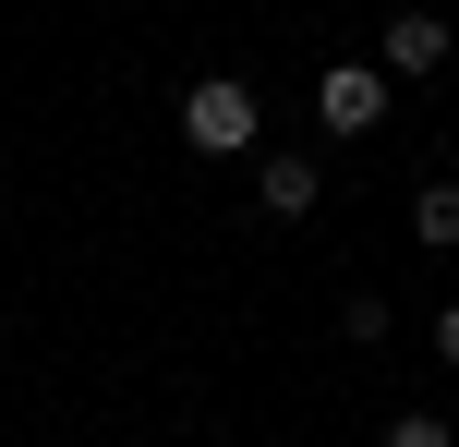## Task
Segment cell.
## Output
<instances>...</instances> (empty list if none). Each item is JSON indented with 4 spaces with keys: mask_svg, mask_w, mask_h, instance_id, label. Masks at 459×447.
<instances>
[{
    "mask_svg": "<svg viewBox=\"0 0 459 447\" xmlns=\"http://www.w3.org/2000/svg\"><path fill=\"white\" fill-rule=\"evenodd\" d=\"M254 121H266V109H254V85H242V73H206V85L182 97V145H194V158H242V145H254Z\"/></svg>",
    "mask_w": 459,
    "mask_h": 447,
    "instance_id": "cell-1",
    "label": "cell"
},
{
    "mask_svg": "<svg viewBox=\"0 0 459 447\" xmlns=\"http://www.w3.org/2000/svg\"><path fill=\"white\" fill-rule=\"evenodd\" d=\"M315 121H326V133H375V121H387V73H375V61H339L315 85Z\"/></svg>",
    "mask_w": 459,
    "mask_h": 447,
    "instance_id": "cell-2",
    "label": "cell"
},
{
    "mask_svg": "<svg viewBox=\"0 0 459 447\" xmlns=\"http://www.w3.org/2000/svg\"><path fill=\"white\" fill-rule=\"evenodd\" d=\"M375 73H399V85L447 73V13H423V0H411V13H387V61H375Z\"/></svg>",
    "mask_w": 459,
    "mask_h": 447,
    "instance_id": "cell-3",
    "label": "cell"
},
{
    "mask_svg": "<svg viewBox=\"0 0 459 447\" xmlns=\"http://www.w3.org/2000/svg\"><path fill=\"white\" fill-rule=\"evenodd\" d=\"M315 193H326L315 158H266V169H254V206H266V218H315Z\"/></svg>",
    "mask_w": 459,
    "mask_h": 447,
    "instance_id": "cell-4",
    "label": "cell"
},
{
    "mask_svg": "<svg viewBox=\"0 0 459 447\" xmlns=\"http://www.w3.org/2000/svg\"><path fill=\"white\" fill-rule=\"evenodd\" d=\"M411 230L447 254V242H459V182H423V193H411Z\"/></svg>",
    "mask_w": 459,
    "mask_h": 447,
    "instance_id": "cell-5",
    "label": "cell"
},
{
    "mask_svg": "<svg viewBox=\"0 0 459 447\" xmlns=\"http://www.w3.org/2000/svg\"><path fill=\"white\" fill-rule=\"evenodd\" d=\"M339 339H363V351H375V339H387V290H351V303H339Z\"/></svg>",
    "mask_w": 459,
    "mask_h": 447,
    "instance_id": "cell-6",
    "label": "cell"
},
{
    "mask_svg": "<svg viewBox=\"0 0 459 447\" xmlns=\"http://www.w3.org/2000/svg\"><path fill=\"white\" fill-rule=\"evenodd\" d=\"M387 447H459V435L436 424V411H399V424H387Z\"/></svg>",
    "mask_w": 459,
    "mask_h": 447,
    "instance_id": "cell-7",
    "label": "cell"
},
{
    "mask_svg": "<svg viewBox=\"0 0 459 447\" xmlns=\"http://www.w3.org/2000/svg\"><path fill=\"white\" fill-rule=\"evenodd\" d=\"M436 363H459V303H447V314H436Z\"/></svg>",
    "mask_w": 459,
    "mask_h": 447,
    "instance_id": "cell-8",
    "label": "cell"
}]
</instances>
